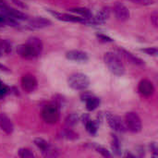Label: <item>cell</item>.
<instances>
[{"instance_id": "1", "label": "cell", "mask_w": 158, "mask_h": 158, "mask_svg": "<svg viewBox=\"0 0 158 158\" xmlns=\"http://www.w3.org/2000/svg\"><path fill=\"white\" fill-rule=\"evenodd\" d=\"M104 61L106 67L108 68L109 71L117 76H122L125 73V67L118 57L113 52H107L104 56Z\"/></svg>"}, {"instance_id": "2", "label": "cell", "mask_w": 158, "mask_h": 158, "mask_svg": "<svg viewBox=\"0 0 158 158\" xmlns=\"http://www.w3.org/2000/svg\"><path fill=\"white\" fill-rule=\"evenodd\" d=\"M69 86L75 91H84L90 84V80L83 73H73L68 78Z\"/></svg>"}, {"instance_id": "3", "label": "cell", "mask_w": 158, "mask_h": 158, "mask_svg": "<svg viewBox=\"0 0 158 158\" xmlns=\"http://www.w3.org/2000/svg\"><path fill=\"white\" fill-rule=\"evenodd\" d=\"M42 118L47 124H56L59 119V111L56 105L44 106L42 110Z\"/></svg>"}, {"instance_id": "4", "label": "cell", "mask_w": 158, "mask_h": 158, "mask_svg": "<svg viewBox=\"0 0 158 158\" xmlns=\"http://www.w3.org/2000/svg\"><path fill=\"white\" fill-rule=\"evenodd\" d=\"M125 126L132 133H138L142 131V120L137 113L128 112L125 115Z\"/></svg>"}, {"instance_id": "5", "label": "cell", "mask_w": 158, "mask_h": 158, "mask_svg": "<svg viewBox=\"0 0 158 158\" xmlns=\"http://www.w3.org/2000/svg\"><path fill=\"white\" fill-rule=\"evenodd\" d=\"M48 12L54 16L56 19L62 20V21H66V22H78V23H83V24H89V19L82 18V17H78V16H74V15H69V14H66V13H61V12H57V11H54L52 9H47Z\"/></svg>"}, {"instance_id": "6", "label": "cell", "mask_w": 158, "mask_h": 158, "mask_svg": "<svg viewBox=\"0 0 158 158\" xmlns=\"http://www.w3.org/2000/svg\"><path fill=\"white\" fill-rule=\"evenodd\" d=\"M17 53L20 57L25 59H34L40 56L37 51L28 43L19 45L17 47Z\"/></svg>"}, {"instance_id": "7", "label": "cell", "mask_w": 158, "mask_h": 158, "mask_svg": "<svg viewBox=\"0 0 158 158\" xmlns=\"http://www.w3.org/2000/svg\"><path fill=\"white\" fill-rule=\"evenodd\" d=\"M37 85L38 82L34 75L27 73L21 77V87L26 93H32L37 88Z\"/></svg>"}, {"instance_id": "8", "label": "cell", "mask_w": 158, "mask_h": 158, "mask_svg": "<svg viewBox=\"0 0 158 158\" xmlns=\"http://www.w3.org/2000/svg\"><path fill=\"white\" fill-rule=\"evenodd\" d=\"M106 118L108 125L114 131H126L125 130L126 129L125 123L122 122V120H121V118L119 117L114 116L113 114L107 112L106 114Z\"/></svg>"}, {"instance_id": "9", "label": "cell", "mask_w": 158, "mask_h": 158, "mask_svg": "<svg viewBox=\"0 0 158 158\" xmlns=\"http://www.w3.org/2000/svg\"><path fill=\"white\" fill-rule=\"evenodd\" d=\"M138 91L143 96L150 97L155 94V86L151 81L147 79H143L139 82Z\"/></svg>"}, {"instance_id": "10", "label": "cell", "mask_w": 158, "mask_h": 158, "mask_svg": "<svg viewBox=\"0 0 158 158\" xmlns=\"http://www.w3.org/2000/svg\"><path fill=\"white\" fill-rule=\"evenodd\" d=\"M115 16L119 21H126L130 19V11L126 6L121 3H116L113 7Z\"/></svg>"}, {"instance_id": "11", "label": "cell", "mask_w": 158, "mask_h": 158, "mask_svg": "<svg viewBox=\"0 0 158 158\" xmlns=\"http://www.w3.org/2000/svg\"><path fill=\"white\" fill-rule=\"evenodd\" d=\"M52 25V21L43 17H34L29 19L28 27L30 29H44Z\"/></svg>"}, {"instance_id": "12", "label": "cell", "mask_w": 158, "mask_h": 158, "mask_svg": "<svg viewBox=\"0 0 158 158\" xmlns=\"http://www.w3.org/2000/svg\"><path fill=\"white\" fill-rule=\"evenodd\" d=\"M1 11L4 14L7 15L8 17H11L12 19H16V20H26V19H29L28 16L25 13H23V12H21L19 10H17L15 8H12V7L8 6L7 5L5 7H3L1 9Z\"/></svg>"}, {"instance_id": "13", "label": "cell", "mask_w": 158, "mask_h": 158, "mask_svg": "<svg viewBox=\"0 0 158 158\" xmlns=\"http://www.w3.org/2000/svg\"><path fill=\"white\" fill-rule=\"evenodd\" d=\"M66 57L69 60L77 62H85L89 59L88 54L81 50H70L66 53Z\"/></svg>"}, {"instance_id": "14", "label": "cell", "mask_w": 158, "mask_h": 158, "mask_svg": "<svg viewBox=\"0 0 158 158\" xmlns=\"http://www.w3.org/2000/svg\"><path fill=\"white\" fill-rule=\"evenodd\" d=\"M110 16V9L107 6L103 7L98 14L95 17H93L92 20H91V24L92 25H100V24H104L109 18Z\"/></svg>"}, {"instance_id": "15", "label": "cell", "mask_w": 158, "mask_h": 158, "mask_svg": "<svg viewBox=\"0 0 158 158\" xmlns=\"http://www.w3.org/2000/svg\"><path fill=\"white\" fill-rule=\"evenodd\" d=\"M0 128L6 134H11L14 131V125L12 121L6 115L3 113L0 114Z\"/></svg>"}, {"instance_id": "16", "label": "cell", "mask_w": 158, "mask_h": 158, "mask_svg": "<svg viewBox=\"0 0 158 158\" xmlns=\"http://www.w3.org/2000/svg\"><path fill=\"white\" fill-rule=\"evenodd\" d=\"M118 52H119V53L121 54V56H123L129 62H131V63H132V64H134V65H137V66H143V65H144L143 60L141 59V58H139L138 56H134L132 53H131V52H129V51H127V50H125V49H123V48H118Z\"/></svg>"}, {"instance_id": "17", "label": "cell", "mask_w": 158, "mask_h": 158, "mask_svg": "<svg viewBox=\"0 0 158 158\" xmlns=\"http://www.w3.org/2000/svg\"><path fill=\"white\" fill-rule=\"evenodd\" d=\"M69 10L74 14L80 15L82 18H85L87 19H89V24H91V20L94 17L93 13L91 12L90 9L86 8V7H81V6H77V7H70L69 8Z\"/></svg>"}, {"instance_id": "18", "label": "cell", "mask_w": 158, "mask_h": 158, "mask_svg": "<svg viewBox=\"0 0 158 158\" xmlns=\"http://www.w3.org/2000/svg\"><path fill=\"white\" fill-rule=\"evenodd\" d=\"M85 103H86V108L88 111H94L95 110L99 105H100V99L93 94H91L90 96H88L85 100Z\"/></svg>"}, {"instance_id": "19", "label": "cell", "mask_w": 158, "mask_h": 158, "mask_svg": "<svg viewBox=\"0 0 158 158\" xmlns=\"http://www.w3.org/2000/svg\"><path fill=\"white\" fill-rule=\"evenodd\" d=\"M27 43L30 44L37 51V53L39 55H41V53L43 51V43H42V41L39 38H37V37H31V38H29Z\"/></svg>"}, {"instance_id": "20", "label": "cell", "mask_w": 158, "mask_h": 158, "mask_svg": "<svg viewBox=\"0 0 158 158\" xmlns=\"http://www.w3.org/2000/svg\"><path fill=\"white\" fill-rule=\"evenodd\" d=\"M111 148L115 156H121V145L118 138L116 135H112V142H111Z\"/></svg>"}, {"instance_id": "21", "label": "cell", "mask_w": 158, "mask_h": 158, "mask_svg": "<svg viewBox=\"0 0 158 158\" xmlns=\"http://www.w3.org/2000/svg\"><path fill=\"white\" fill-rule=\"evenodd\" d=\"M0 25H8V26H19V23L16 19L8 17L6 14H0Z\"/></svg>"}, {"instance_id": "22", "label": "cell", "mask_w": 158, "mask_h": 158, "mask_svg": "<svg viewBox=\"0 0 158 158\" xmlns=\"http://www.w3.org/2000/svg\"><path fill=\"white\" fill-rule=\"evenodd\" d=\"M33 143H34V144H35L39 149L42 150V153L44 152V151L51 145L48 142H46L45 140H44V139H42V138H35L34 141H33Z\"/></svg>"}, {"instance_id": "23", "label": "cell", "mask_w": 158, "mask_h": 158, "mask_svg": "<svg viewBox=\"0 0 158 158\" xmlns=\"http://www.w3.org/2000/svg\"><path fill=\"white\" fill-rule=\"evenodd\" d=\"M85 126H86V130H87V131H88L90 134L94 135V134L97 132L98 127H97V124H96L94 121H93V120L89 119V120L85 123Z\"/></svg>"}, {"instance_id": "24", "label": "cell", "mask_w": 158, "mask_h": 158, "mask_svg": "<svg viewBox=\"0 0 158 158\" xmlns=\"http://www.w3.org/2000/svg\"><path fill=\"white\" fill-rule=\"evenodd\" d=\"M92 147H94V148L96 150V152L99 153V154H100L102 156H104V157H111V156H112V155L109 153V151H108L106 148L103 147V146L96 145V144H92Z\"/></svg>"}, {"instance_id": "25", "label": "cell", "mask_w": 158, "mask_h": 158, "mask_svg": "<svg viewBox=\"0 0 158 158\" xmlns=\"http://www.w3.org/2000/svg\"><path fill=\"white\" fill-rule=\"evenodd\" d=\"M66 126L68 128H70L72 126H74L75 124H77L78 122V116L76 114H70L69 116H68V118H66Z\"/></svg>"}, {"instance_id": "26", "label": "cell", "mask_w": 158, "mask_h": 158, "mask_svg": "<svg viewBox=\"0 0 158 158\" xmlns=\"http://www.w3.org/2000/svg\"><path fill=\"white\" fill-rule=\"evenodd\" d=\"M62 135H63V137H65V138H67V139H69V140L78 139V134L75 133L73 131H71L69 128L64 130V131L62 132Z\"/></svg>"}, {"instance_id": "27", "label": "cell", "mask_w": 158, "mask_h": 158, "mask_svg": "<svg viewBox=\"0 0 158 158\" xmlns=\"http://www.w3.org/2000/svg\"><path fill=\"white\" fill-rule=\"evenodd\" d=\"M19 156L21 158H32L34 156V155L32 154V152L30 149L21 148L19 151Z\"/></svg>"}, {"instance_id": "28", "label": "cell", "mask_w": 158, "mask_h": 158, "mask_svg": "<svg viewBox=\"0 0 158 158\" xmlns=\"http://www.w3.org/2000/svg\"><path fill=\"white\" fill-rule=\"evenodd\" d=\"M129 1L140 6H151L155 4V0H129Z\"/></svg>"}, {"instance_id": "29", "label": "cell", "mask_w": 158, "mask_h": 158, "mask_svg": "<svg viewBox=\"0 0 158 158\" xmlns=\"http://www.w3.org/2000/svg\"><path fill=\"white\" fill-rule=\"evenodd\" d=\"M141 51L143 52V53H146L149 56H156L158 53V50L156 47H147V48L141 49Z\"/></svg>"}, {"instance_id": "30", "label": "cell", "mask_w": 158, "mask_h": 158, "mask_svg": "<svg viewBox=\"0 0 158 158\" xmlns=\"http://www.w3.org/2000/svg\"><path fill=\"white\" fill-rule=\"evenodd\" d=\"M0 47H1L2 49H4V51H5L6 53L11 52V45H10V44H9L8 42H6V41H2V42H0Z\"/></svg>"}, {"instance_id": "31", "label": "cell", "mask_w": 158, "mask_h": 158, "mask_svg": "<svg viewBox=\"0 0 158 158\" xmlns=\"http://www.w3.org/2000/svg\"><path fill=\"white\" fill-rule=\"evenodd\" d=\"M97 37L99 38V40H100V41L105 42V43H110V42H113V40H112L110 37H108V36H106V35H105V34H97Z\"/></svg>"}, {"instance_id": "32", "label": "cell", "mask_w": 158, "mask_h": 158, "mask_svg": "<svg viewBox=\"0 0 158 158\" xmlns=\"http://www.w3.org/2000/svg\"><path fill=\"white\" fill-rule=\"evenodd\" d=\"M151 21L152 23L154 24L155 27H157L158 26V14L157 12H154L152 15H151Z\"/></svg>"}, {"instance_id": "33", "label": "cell", "mask_w": 158, "mask_h": 158, "mask_svg": "<svg viewBox=\"0 0 158 158\" xmlns=\"http://www.w3.org/2000/svg\"><path fill=\"white\" fill-rule=\"evenodd\" d=\"M6 93H7V88L5 85H1L0 86V97L4 96Z\"/></svg>"}, {"instance_id": "34", "label": "cell", "mask_w": 158, "mask_h": 158, "mask_svg": "<svg viewBox=\"0 0 158 158\" xmlns=\"http://www.w3.org/2000/svg\"><path fill=\"white\" fill-rule=\"evenodd\" d=\"M151 150H152V152L155 154V156H157V147H156V145L155 143H153V144H152V146H151Z\"/></svg>"}, {"instance_id": "35", "label": "cell", "mask_w": 158, "mask_h": 158, "mask_svg": "<svg viewBox=\"0 0 158 158\" xmlns=\"http://www.w3.org/2000/svg\"><path fill=\"white\" fill-rule=\"evenodd\" d=\"M0 70H4V71H9V69H8V68L7 67H6L5 65H3V64H1L0 63Z\"/></svg>"}, {"instance_id": "36", "label": "cell", "mask_w": 158, "mask_h": 158, "mask_svg": "<svg viewBox=\"0 0 158 158\" xmlns=\"http://www.w3.org/2000/svg\"><path fill=\"white\" fill-rule=\"evenodd\" d=\"M13 2H14L16 5H19V6H20L21 7H26V6H25V5L21 4V2H19V1H18V0H13Z\"/></svg>"}, {"instance_id": "37", "label": "cell", "mask_w": 158, "mask_h": 158, "mask_svg": "<svg viewBox=\"0 0 158 158\" xmlns=\"http://www.w3.org/2000/svg\"><path fill=\"white\" fill-rule=\"evenodd\" d=\"M6 6V4L5 3V1L3 0H0V9H2L3 7H5Z\"/></svg>"}, {"instance_id": "38", "label": "cell", "mask_w": 158, "mask_h": 158, "mask_svg": "<svg viewBox=\"0 0 158 158\" xmlns=\"http://www.w3.org/2000/svg\"><path fill=\"white\" fill-rule=\"evenodd\" d=\"M0 55H1V51H0Z\"/></svg>"}]
</instances>
